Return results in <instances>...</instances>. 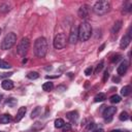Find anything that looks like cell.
I'll return each instance as SVG.
<instances>
[{"label":"cell","instance_id":"1","mask_svg":"<svg viewBox=\"0 0 132 132\" xmlns=\"http://www.w3.org/2000/svg\"><path fill=\"white\" fill-rule=\"evenodd\" d=\"M34 54L38 58H43L45 57L47 53V41L44 37H38L34 41Z\"/></svg>","mask_w":132,"mask_h":132},{"label":"cell","instance_id":"2","mask_svg":"<svg viewBox=\"0 0 132 132\" xmlns=\"http://www.w3.org/2000/svg\"><path fill=\"white\" fill-rule=\"evenodd\" d=\"M77 31H78V39H80L81 41H87L92 35V27L88 22L80 23L77 28Z\"/></svg>","mask_w":132,"mask_h":132},{"label":"cell","instance_id":"3","mask_svg":"<svg viewBox=\"0 0 132 132\" xmlns=\"http://www.w3.org/2000/svg\"><path fill=\"white\" fill-rule=\"evenodd\" d=\"M111 8L110 2L107 0H100L97 1L93 6V11L98 15H103L107 13Z\"/></svg>","mask_w":132,"mask_h":132},{"label":"cell","instance_id":"4","mask_svg":"<svg viewBox=\"0 0 132 132\" xmlns=\"http://www.w3.org/2000/svg\"><path fill=\"white\" fill-rule=\"evenodd\" d=\"M15 42H16V35L13 32H10L7 35H5V37L3 38L1 42V48L4 51L9 50L15 44Z\"/></svg>","mask_w":132,"mask_h":132},{"label":"cell","instance_id":"5","mask_svg":"<svg viewBox=\"0 0 132 132\" xmlns=\"http://www.w3.org/2000/svg\"><path fill=\"white\" fill-rule=\"evenodd\" d=\"M66 43H67V38H66V35L64 33H58L55 36L54 41H53L54 47L57 48V50L64 48L66 46Z\"/></svg>","mask_w":132,"mask_h":132},{"label":"cell","instance_id":"6","mask_svg":"<svg viewBox=\"0 0 132 132\" xmlns=\"http://www.w3.org/2000/svg\"><path fill=\"white\" fill-rule=\"evenodd\" d=\"M30 47V40L27 37H23L16 46V53L20 56H25Z\"/></svg>","mask_w":132,"mask_h":132},{"label":"cell","instance_id":"7","mask_svg":"<svg viewBox=\"0 0 132 132\" xmlns=\"http://www.w3.org/2000/svg\"><path fill=\"white\" fill-rule=\"evenodd\" d=\"M116 112H117V107L107 106V107L104 109V111H103V118H104V120L107 121V122L111 121V119H112V117L116 114Z\"/></svg>","mask_w":132,"mask_h":132},{"label":"cell","instance_id":"8","mask_svg":"<svg viewBox=\"0 0 132 132\" xmlns=\"http://www.w3.org/2000/svg\"><path fill=\"white\" fill-rule=\"evenodd\" d=\"M77 40H78V31H77V28L76 27H72L71 28V31L69 33L68 41L71 44H75L77 42Z\"/></svg>","mask_w":132,"mask_h":132},{"label":"cell","instance_id":"9","mask_svg":"<svg viewBox=\"0 0 132 132\" xmlns=\"http://www.w3.org/2000/svg\"><path fill=\"white\" fill-rule=\"evenodd\" d=\"M89 12H90V6L87 5V4H84L81 5L79 8H78V11H77V14L80 19H87L89 16Z\"/></svg>","mask_w":132,"mask_h":132},{"label":"cell","instance_id":"10","mask_svg":"<svg viewBox=\"0 0 132 132\" xmlns=\"http://www.w3.org/2000/svg\"><path fill=\"white\" fill-rule=\"evenodd\" d=\"M127 69H128V62H127L126 60H124V61H122L121 64L118 66L117 72H118L119 75L122 76V75H124V74L127 72Z\"/></svg>","mask_w":132,"mask_h":132},{"label":"cell","instance_id":"11","mask_svg":"<svg viewBox=\"0 0 132 132\" xmlns=\"http://www.w3.org/2000/svg\"><path fill=\"white\" fill-rule=\"evenodd\" d=\"M130 41H131V35H130V33H127L126 35H124L122 37L121 42H120V47L121 48H126L129 45Z\"/></svg>","mask_w":132,"mask_h":132},{"label":"cell","instance_id":"12","mask_svg":"<svg viewBox=\"0 0 132 132\" xmlns=\"http://www.w3.org/2000/svg\"><path fill=\"white\" fill-rule=\"evenodd\" d=\"M26 111H27V108H26L25 106L20 107V108H19V110H18V112H16V116H15L14 121H15V122H20V121L25 117Z\"/></svg>","mask_w":132,"mask_h":132},{"label":"cell","instance_id":"13","mask_svg":"<svg viewBox=\"0 0 132 132\" xmlns=\"http://www.w3.org/2000/svg\"><path fill=\"white\" fill-rule=\"evenodd\" d=\"M1 87L4 90H11V89H13V81L10 79H4L1 82Z\"/></svg>","mask_w":132,"mask_h":132},{"label":"cell","instance_id":"14","mask_svg":"<svg viewBox=\"0 0 132 132\" xmlns=\"http://www.w3.org/2000/svg\"><path fill=\"white\" fill-rule=\"evenodd\" d=\"M66 117H67V119H68L69 121L75 123V122L77 121V119H78V113H77V111H74V110H73V111L67 112V113H66Z\"/></svg>","mask_w":132,"mask_h":132},{"label":"cell","instance_id":"15","mask_svg":"<svg viewBox=\"0 0 132 132\" xmlns=\"http://www.w3.org/2000/svg\"><path fill=\"white\" fill-rule=\"evenodd\" d=\"M122 26H123V22H122V21H117V22L113 24L112 28H111V33H112V34H117V33L121 30Z\"/></svg>","mask_w":132,"mask_h":132},{"label":"cell","instance_id":"16","mask_svg":"<svg viewBox=\"0 0 132 132\" xmlns=\"http://www.w3.org/2000/svg\"><path fill=\"white\" fill-rule=\"evenodd\" d=\"M11 116L8 113H4L0 116V124H8L9 122H11Z\"/></svg>","mask_w":132,"mask_h":132},{"label":"cell","instance_id":"17","mask_svg":"<svg viewBox=\"0 0 132 132\" xmlns=\"http://www.w3.org/2000/svg\"><path fill=\"white\" fill-rule=\"evenodd\" d=\"M131 91H132V89H131L130 86H124V87L121 89V94H122L124 97H126V96H129V95L131 94Z\"/></svg>","mask_w":132,"mask_h":132},{"label":"cell","instance_id":"18","mask_svg":"<svg viewBox=\"0 0 132 132\" xmlns=\"http://www.w3.org/2000/svg\"><path fill=\"white\" fill-rule=\"evenodd\" d=\"M54 89V84L52 81H46L42 85V90L45 91V92H50Z\"/></svg>","mask_w":132,"mask_h":132},{"label":"cell","instance_id":"19","mask_svg":"<svg viewBox=\"0 0 132 132\" xmlns=\"http://www.w3.org/2000/svg\"><path fill=\"white\" fill-rule=\"evenodd\" d=\"M106 99V95L104 93H98L95 97H94V101L95 102H102Z\"/></svg>","mask_w":132,"mask_h":132},{"label":"cell","instance_id":"20","mask_svg":"<svg viewBox=\"0 0 132 132\" xmlns=\"http://www.w3.org/2000/svg\"><path fill=\"white\" fill-rule=\"evenodd\" d=\"M94 130H95V123H93V122L88 123L85 128V132H93Z\"/></svg>","mask_w":132,"mask_h":132},{"label":"cell","instance_id":"21","mask_svg":"<svg viewBox=\"0 0 132 132\" xmlns=\"http://www.w3.org/2000/svg\"><path fill=\"white\" fill-rule=\"evenodd\" d=\"M40 112H41V107H40V106L35 107V108L32 110V112H31V118H32V119H33V118H36L37 116L40 114Z\"/></svg>","mask_w":132,"mask_h":132},{"label":"cell","instance_id":"22","mask_svg":"<svg viewBox=\"0 0 132 132\" xmlns=\"http://www.w3.org/2000/svg\"><path fill=\"white\" fill-rule=\"evenodd\" d=\"M5 104H6L7 106H9V107H13V106H15V104H16V99H14V98H8V99L5 101Z\"/></svg>","mask_w":132,"mask_h":132},{"label":"cell","instance_id":"23","mask_svg":"<svg viewBox=\"0 0 132 132\" xmlns=\"http://www.w3.org/2000/svg\"><path fill=\"white\" fill-rule=\"evenodd\" d=\"M27 77L30 78V79H37V78L39 77V74H38V72H36V71H31V72H29V73L27 74Z\"/></svg>","mask_w":132,"mask_h":132},{"label":"cell","instance_id":"24","mask_svg":"<svg viewBox=\"0 0 132 132\" xmlns=\"http://www.w3.org/2000/svg\"><path fill=\"white\" fill-rule=\"evenodd\" d=\"M10 67H11V66H10L9 63H7L6 61L0 59V68H1V69H9Z\"/></svg>","mask_w":132,"mask_h":132},{"label":"cell","instance_id":"25","mask_svg":"<svg viewBox=\"0 0 132 132\" xmlns=\"http://www.w3.org/2000/svg\"><path fill=\"white\" fill-rule=\"evenodd\" d=\"M64 125H65V122L63 119H57L55 121V127L56 128H62Z\"/></svg>","mask_w":132,"mask_h":132},{"label":"cell","instance_id":"26","mask_svg":"<svg viewBox=\"0 0 132 132\" xmlns=\"http://www.w3.org/2000/svg\"><path fill=\"white\" fill-rule=\"evenodd\" d=\"M121 97L119 96V95H112L110 98H109V101L111 102V103H119V102H121Z\"/></svg>","mask_w":132,"mask_h":132},{"label":"cell","instance_id":"27","mask_svg":"<svg viewBox=\"0 0 132 132\" xmlns=\"http://www.w3.org/2000/svg\"><path fill=\"white\" fill-rule=\"evenodd\" d=\"M119 119H120L121 121H127V120L129 119V113H128L127 111H122V112L120 113V116H119Z\"/></svg>","mask_w":132,"mask_h":132},{"label":"cell","instance_id":"28","mask_svg":"<svg viewBox=\"0 0 132 132\" xmlns=\"http://www.w3.org/2000/svg\"><path fill=\"white\" fill-rule=\"evenodd\" d=\"M103 67H104V62L103 61H100L99 63H98V65L96 66V69H95V73H99L102 69H103Z\"/></svg>","mask_w":132,"mask_h":132},{"label":"cell","instance_id":"29","mask_svg":"<svg viewBox=\"0 0 132 132\" xmlns=\"http://www.w3.org/2000/svg\"><path fill=\"white\" fill-rule=\"evenodd\" d=\"M10 10V6L8 4H1L0 5V11L2 12H7Z\"/></svg>","mask_w":132,"mask_h":132},{"label":"cell","instance_id":"30","mask_svg":"<svg viewBox=\"0 0 132 132\" xmlns=\"http://www.w3.org/2000/svg\"><path fill=\"white\" fill-rule=\"evenodd\" d=\"M92 72H93V67H92V66L88 67V68L85 70V74H86V75H91Z\"/></svg>","mask_w":132,"mask_h":132},{"label":"cell","instance_id":"31","mask_svg":"<svg viewBox=\"0 0 132 132\" xmlns=\"http://www.w3.org/2000/svg\"><path fill=\"white\" fill-rule=\"evenodd\" d=\"M12 74H13L12 72H4V73H0V77H9Z\"/></svg>","mask_w":132,"mask_h":132},{"label":"cell","instance_id":"32","mask_svg":"<svg viewBox=\"0 0 132 132\" xmlns=\"http://www.w3.org/2000/svg\"><path fill=\"white\" fill-rule=\"evenodd\" d=\"M120 59H121V55H116V56H113V57H112V59H111V62H112V63H114V62L119 61Z\"/></svg>","mask_w":132,"mask_h":132},{"label":"cell","instance_id":"33","mask_svg":"<svg viewBox=\"0 0 132 132\" xmlns=\"http://www.w3.org/2000/svg\"><path fill=\"white\" fill-rule=\"evenodd\" d=\"M108 76H109V72H108V70H105L104 71V75H103V81H106Z\"/></svg>","mask_w":132,"mask_h":132},{"label":"cell","instance_id":"34","mask_svg":"<svg viewBox=\"0 0 132 132\" xmlns=\"http://www.w3.org/2000/svg\"><path fill=\"white\" fill-rule=\"evenodd\" d=\"M62 128H64V129H63V130H64V132H66V131L70 130V126H69V125H67V126H65V125H64Z\"/></svg>","mask_w":132,"mask_h":132},{"label":"cell","instance_id":"35","mask_svg":"<svg viewBox=\"0 0 132 132\" xmlns=\"http://www.w3.org/2000/svg\"><path fill=\"white\" fill-rule=\"evenodd\" d=\"M110 132H128L126 130H120V129H116V130H111Z\"/></svg>","mask_w":132,"mask_h":132},{"label":"cell","instance_id":"36","mask_svg":"<svg viewBox=\"0 0 132 132\" xmlns=\"http://www.w3.org/2000/svg\"><path fill=\"white\" fill-rule=\"evenodd\" d=\"M104 46H105V44H104V43H103V44H102V45H101V46H100V47H99V50H98V52H99V53H100V52H101V51H102V50H103V48H104Z\"/></svg>","mask_w":132,"mask_h":132},{"label":"cell","instance_id":"37","mask_svg":"<svg viewBox=\"0 0 132 132\" xmlns=\"http://www.w3.org/2000/svg\"><path fill=\"white\" fill-rule=\"evenodd\" d=\"M93 132H104V131H103V129L100 128V129H96V130H94Z\"/></svg>","mask_w":132,"mask_h":132},{"label":"cell","instance_id":"38","mask_svg":"<svg viewBox=\"0 0 132 132\" xmlns=\"http://www.w3.org/2000/svg\"><path fill=\"white\" fill-rule=\"evenodd\" d=\"M112 80H113V81H118V82H119V81H120V78H119V77H116V76H114V77L112 78Z\"/></svg>","mask_w":132,"mask_h":132},{"label":"cell","instance_id":"39","mask_svg":"<svg viewBox=\"0 0 132 132\" xmlns=\"http://www.w3.org/2000/svg\"><path fill=\"white\" fill-rule=\"evenodd\" d=\"M0 101H1V96H0Z\"/></svg>","mask_w":132,"mask_h":132},{"label":"cell","instance_id":"40","mask_svg":"<svg viewBox=\"0 0 132 132\" xmlns=\"http://www.w3.org/2000/svg\"><path fill=\"white\" fill-rule=\"evenodd\" d=\"M0 34H1V29H0Z\"/></svg>","mask_w":132,"mask_h":132},{"label":"cell","instance_id":"41","mask_svg":"<svg viewBox=\"0 0 132 132\" xmlns=\"http://www.w3.org/2000/svg\"><path fill=\"white\" fill-rule=\"evenodd\" d=\"M0 132H3V131H0Z\"/></svg>","mask_w":132,"mask_h":132}]
</instances>
